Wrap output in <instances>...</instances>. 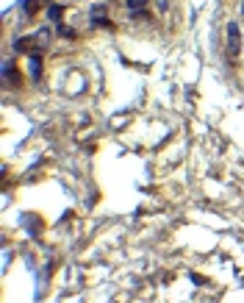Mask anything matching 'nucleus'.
Masks as SVG:
<instances>
[{"label": "nucleus", "instance_id": "f257e3e1", "mask_svg": "<svg viewBox=\"0 0 244 303\" xmlns=\"http://www.w3.org/2000/svg\"><path fill=\"white\" fill-rule=\"evenodd\" d=\"M225 53H228L230 62H239V56H241V37H239V25L236 22H228V45H225Z\"/></svg>", "mask_w": 244, "mask_h": 303}, {"label": "nucleus", "instance_id": "f03ea898", "mask_svg": "<svg viewBox=\"0 0 244 303\" xmlns=\"http://www.w3.org/2000/svg\"><path fill=\"white\" fill-rule=\"evenodd\" d=\"M3 81H6V86H11V89L22 84L20 73H17V70H14V64H11V62H6V64H3Z\"/></svg>", "mask_w": 244, "mask_h": 303}, {"label": "nucleus", "instance_id": "7ed1b4c3", "mask_svg": "<svg viewBox=\"0 0 244 303\" xmlns=\"http://www.w3.org/2000/svg\"><path fill=\"white\" fill-rule=\"evenodd\" d=\"M28 67H31V78L39 81V78H42V56H39V47L31 53V58H28Z\"/></svg>", "mask_w": 244, "mask_h": 303}, {"label": "nucleus", "instance_id": "20e7f679", "mask_svg": "<svg viewBox=\"0 0 244 303\" xmlns=\"http://www.w3.org/2000/svg\"><path fill=\"white\" fill-rule=\"evenodd\" d=\"M31 42H33V39H28V37H20V39H17V42H14V50H17V53H28V50L33 53V50H37V47H33Z\"/></svg>", "mask_w": 244, "mask_h": 303}, {"label": "nucleus", "instance_id": "39448f33", "mask_svg": "<svg viewBox=\"0 0 244 303\" xmlns=\"http://www.w3.org/2000/svg\"><path fill=\"white\" fill-rule=\"evenodd\" d=\"M125 6H128V11L133 14V11H142L147 6V0H125Z\"/></svg>", "mask_w": 244, "mask_h": 303}, {"label": "nucleus", "instance_id": "423d86ee", "mask_svg": "<svg viewBox=\"0 0 244 303\" xmlns=\"http://www.w3.org/2000/svg\"><path fill=\"white\" fill-rule=\"evenodd\" d=\"M61 14H64V9H61V6H56V3H53V6H47V17H50V20H61Z\"/></svg>", "mask_w": 244, "mask_h": 303}, {"label": "nucleus", "instance_id": "0eeeda50", "mask_svg": "<svg viewBox=\"0 0 244 303\" xmlns=\"http://www.w3.org/2000/svg\"><path fill=\"white\" fill-rule=\"evenodd\" d=\"M56 31H58V37H67V39L75 37V31H73V28H67V25H58Z\"/></svg>", "mask_w": 244, "mask_h": 303}, {"label": "nucleus", "instance_id": "6e6552de", "mask_svg": "<svg viewBox=\"0 0 244 303\" xmlns=\"http://www.w3.org/2000/svg\"><path fill=\"white\" fill-rule=\"evenodd\" d=\"M156 3H158V9H161V11H166V6H169L166 0H156Z\"/></svg>", "mask_w": 244, "mask_h": 303}, {"label": "nucleus", "instance_id": "1a4fd4ad", "mask_svg": "<svg viewBox=\"0 0 244 303\" xmlns=\"http://www.w3.org/2000/svg\"><path fill=\"white\" fill-rule=\"evenodd\" d=\"M241 11H244V3H241Z\"/></svg>", "mask_w": 244, "mask_h": 303}]
</instances>
